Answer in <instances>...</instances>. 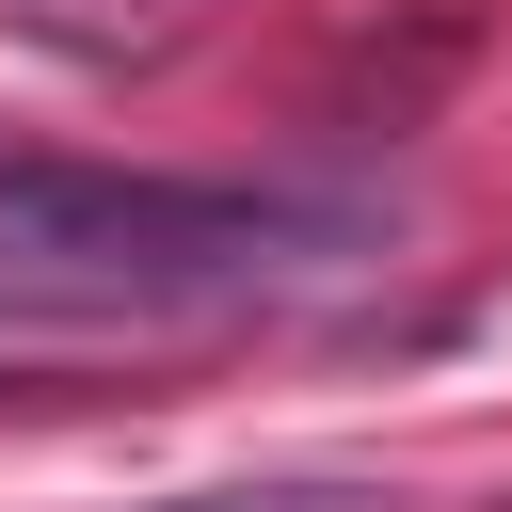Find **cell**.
I'll use <instances>...</instances> for the list:
<instances>
[{
    "mask_svg": "<svg viewBox=\"0 0 512 512\" xmlns=\"http://www.w3.org/2000/svg\"><path fill=\"white\" fill-rule=\"evenodd\" d=\"M496 512H512V496H496Z\"/></svg>",
    "mask_w": 512,
    "mask_h": 512,
    "instance_id": "obj_3",
    "label": "cell"
},
{
    "mask_svg": "<svg viewBox=\"0 0 512 512\" xmlns=\"http://www.w3.org/2000/svg\"><path fill=\"white\" fill-rule=\"evenodd\" d=\"M144 512H400L384 480H208V496H144Z\"/></svg>",
    "mask_w": 512,
    "mask_h": 512,
    "instance_id": "obj_2",
    "label": "cell"
},
{
    "mask_svg": "<svg viewBox=\"0 0 512 512\" xmlns=\"http://www.w3.org/2000/svg\"><path fill=\"white\" fill-rule=\"evenodd\" d=\"M368 208L240 192V176H112V160H0V272L64 304H224L272 272L352 256Z\"/></svg>",
    "mask_w": 512,
    "mask_h": 512,
    "instance_id": "obj_1",
    "label": "cell"
}]
</instances>
